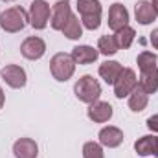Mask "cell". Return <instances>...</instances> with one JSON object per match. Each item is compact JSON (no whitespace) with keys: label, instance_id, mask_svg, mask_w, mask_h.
Returning a JSON list of instances; mask_svg holds the SVG:
<instances>
[{"label":"cell","instance_id":"obj_1","mask_svg":"<svg viewBox=\"0 0 158 158\" xmlns=\"http://www.w3.org/2000/svg\"><path fill=\"white\" fill-rule=\"evenodd\" d=\"M28 20H30V17L20 6L9 7V9L0 13V28L7 33H17L20 30H24Z\"/></svg>","mask_w":158,"mask_h":158},{"label":"cell","instance_id":"obj_2","mask_svg":"<svg viewBox=\"0 0 158 158\" xmlns=\"http://www.w3.org/2000/svg\"><path fill=\"white\" fill-rule=\"evenodd\" d=\"M74 92H76V98H77L79 101L92 105L101 96V85L98 83V79H94L92 76H83L76 83Z\"/></svg>","mask_w":158,"mask_h":158},{"label":"cell","instance_id":"obj_3","mask_svg":"<svg viewBox=\"0 0 158 158\" xmlns=\"http://www.w3.org/2000/svg\"><path fill=\"white\" fill-rule=\"evenodd\" d=\"M50 70H52V76L57 81H68L74 76V72H76V61L72 59L70 53L59 52V53H55L52 57Z\"/></svg>","mask_w":158,"mask_h":158},{"label":"cell","instance_id":"obj_4","mask_svg":"<svg viewBox=\"0 0 158 158\" xmlns=\"http://www.w3.org/2000/svg\"><path fill=\"white\" fill-rule=\"evenodd\" d=\"M30 24L35 30H44L50 22V4L46 0H33L30 4Z\"/></svg>","mask_w":158,"mask_h":158},{"label":"cell","instance_id":"obj_5","mask_svg":"<svg viewBox=\"0 0 158 158\" xmlns=\"http://www.w3.org/2000/svg\"><path fill=\"white\" fill-rule=\"evenodd\" d=\"M138 85V77H136V72L132 68H123L121 76L118 77V81L114 83V96L116 98H125L129 96Z\"/></svg>","mask_w":158,"mask_h":158},{"label":"cell","instance_id":"obj_6","mask_svg":"<svg viewBox=\"0 0 158 158\" xmlns=\"http://www.w3.org/2000/svg\"><path fill=\"white\" fill-rule=\"evenodd\" d=\"M0 74H2V77L4 81L11 86V88H22V86H26V72H24V68L22 66H19V64H6L2 70H0Z\"/></svg>","mask_w":158,"mask_h":158},{"label":"cell","instance_id":"obj_7","mask_svg":"<svg viewBox=\"0 0 158 158\" xmlns=\"http://www.w3.org/2000/svg\"><path fill=\"white\" fill-rule=\"evenodd\" d=\"M125 26H129V11L123 4L116 2L109 9V28L112 31H119Z\"/></svg>","mask_w":158,"mask_h":158},{"label":"cell","instance_id":"obj_8","mask_svg":"<svg viewBox=\"0 0 158 158\" xmlns=\"http://www.w3.org/2000/svg\"><path fill=\"white\" fill-rule=\"evenodd\" d=\"M72 17V11H70V2L68 0H61L53 6L52 9V19H50V24L53 30H63L64 24L70 20Z\"/></svg>","mask_w":158,"mask_h":158},{"label":"cell","instance_id":"obj_9","mask_svg":"<svg viewBox=\"0 0 158 158\" xmlns=\"http://www.w3.org/2000/svg\"><path fill=\"white\" fill-rule=\"evenodd\" d=\"M44 52H46V42L40 37H28L20 44V53L30 61L40 59L44 55Z\"/></svg>","mask_w":158,"mask_h":158},{"label":"cell","instance_id":"obj_10","mask_svg":"<svg viewBox=\"0 0 158 158\" xmlns=\"http://www.w3.org/2000/svg\"><path fill=\"white\" fill-rule=\"evenodd\" d=\"M88 118L92 119L94 123H105L112 118V107L107 101H94L88 107Z\"/></svg>","mask_w":158,"mask_h":158},{"label":"cell","instance_id":"obj_11","mask_svg":"<svg viewBox=\"0 0 158 158\" xmlns=\"http://www.w3.org/2000/svg\"><path fill=\"white\" fill-rule=\"evenodd\" d=\"M98 138H99V143L105 145V147H109V149H114V147H118V145L123 143V132H121V129L112 127V125L101 129Z\"/></svg>","mask_w":158,"mask_h":158},{"label":"cell","instance_id":"obj_12","mask_svg":"<svg viewBox=\"0 0 158 158\" xmlns=\"http://www.w3.org/2000/svg\"><path fill=\"white\" fill-rule=\"evenodd\" d=\"M13 155L15 158H37L39 147L31 138H20L13 143Z\"/></svg>","mask_w":158,"mask_h":158},{"label":"cell","instance_id":"obj_13","mask_svg":"<svg viewBox=\"0 0 158 158\" xmlns=\"http://www.w3.org/2000/svg\"><path fill=\"white\" fill-rule=\"evenodd\" d=\"M134 15H136V20H138L142 26L151 24V22L158 17L155 6H153L151 2H147V0H140V2H136V6H134Z\"/></svg>","mask_w":158,"mask_h":158},{"label":"cell","instance_id":"obj_14","mask_svg":"<svg viewBox=\"0 0 158 158\" xmlns=\"http://www.w3.org/2000/svg\"><path fill=\"white\" fill-rule=\"evenodd\" d=\"M140 81L138 85L147 92V94H155L158 90V68L156 66H151V68H145V70H140Z\"/></svg>","mask_w":158,"mask_h":158},{"label":"cell","instance_id":"obj_15","mask_svg":"<svg viewBox=\"0 0 158 158\" xmlns=\"http://www.w3.org/2000/svg\"><path fill=\"white\" fill-rule=\"evenodd\" d=\"M98 55H99V52L96 48H92V46H86V44L76 46L72 50V59L79 64H90V63H94L98 59Z\"/></svg>","mask_w":158,"mask_h":158},{"label":"cell","instance_id":"obj_16","mask_svg":"<svg viewBox=\"0 0 158 158\" xmlns=\"http://www.w3.org/2000/svg\"><path fill=\"white\" fill-rule=\"evenodd\" d=\"M123 72V66L119 64L118 61H105L101 66H99V76L105 79V83L109 85H114L118 77L121 76Z\"/></svg>","mask_w":158,"mask_h":158},{"label":"cell","instance_id":"obj_17","mask_svg":"<svg viewBox=\"0 0 158 158\" xmlns=\"http://www.w3.org/2000/svg\"><path fill=\"white\" fill-rule=\"evenodd\" d=\"M147 101H149V94L140 85H136V88L129 94V109L132 112H142L147 107Z\"/></svg>","mask_w":158,"mask_h":158},{"label":"cell","instance_id":"obj_18","mask_svg":"<svg viewBox=\"0 0 158 158\" xmlns=\"http://www.w3.org/2000/svg\"><path fill=\"white\" fill-rule=\"evenodd\" d=\"M156 140L158 136H142L134 142V151L140 156H147V155H155L156 151Z\"/></svg>","mask_w":158,"mask_h":158},{"label":"cell","instance_id":"obj_19","mask_svg":"<svg viewBox=\"0 0 158 158\" xmlns=\"http://www.w3.org/2000/svg\"><path fill=\"white\" fill-rule=\"evenodd\" d=\"M61 31H63V35H64L66 39H70V40H76V39H79V37H83V26H81V20H79L76 15H72L70 20L64 24V28H63Z\"/></svg>","mask_w":158,"mask_h":158},{"label":"cell","instance_id":"obj_20","mask_svg":"<svg viewBox=\"0 0 158 158\" xmlns=\"http://www.w3.org/2000/svg\"><path fill=\"white\" fill-rule=\"evenodd\" d=\"M77 11L81 17L101 15V2L99 0H77Z\"/></svg>","mask_w":158,"mask_h":158},{"label":"cell","instance_id":"obj_21","mask_svg":"<svg viewBox=\"0 0 158 158\" xmlns=\"http://www.w3.org/2000/svg\"><path fill=\"white\" fill-rule=\"evenodd\" d=\"M118 44H116V39H114V35H103L101 39L98 40V52L99 53H103V55H114L116 52H118Z\"/></svg>","mask_w":158,"mask_h":158},{"label":"cell","instance_id":"obj_22","mask_svg":"<svg viewBox=\"0 0 158 158\" xmlns=\"http://www.w3.org/2000/svg\"><path fill=\"white\" fill-rule=\"evenodd\" d=\"M136 37V31L131 28V26H125V28H121L119 31H116V35H114V39H116V44H118V48H129L131 44H132V40Z\"/></svg>","mask_w":158,"mask_h":158},{"label":"cell","instance_id":"obj_23","mask_svg":"<svg viewBox=\"0 0 158 158\" xmlns=\"http://www.w3.org/2000/svg\"><path fill=\"white\" fill-rule=\"evenodd\" d=\"M136 64H138L140 70H145V68L156 66V55L151 53V52H142V53L136 57Z\"/></svg>","mask_w":158,"mask_h":158},{"label":"cell","instance_id":"obj_24","mask_svg":"<svg viewBox=\"0 0 158 158\" xmlns=\"http://www.w3.org/2000/svg\"><path fill=\"white\" fill-rule=\"evenodd\" d=\"M83 158H105L101 145L96 142H86L83 145Z\"/></svg>","mask_w":158,"mask_h":158},{"label":"cell","instance_id":"obj_25","mask_svg":"<svg viewBox=\"0 0 158 158\" xmlns=\"http://www.w3.org/2000/svg\"><path fill=\"white\" fill-rule=\"evenodd\" d=\"M81 22L86 30L94 31L101 26V15H86V17H81Z\"/></svg>","mask_w":158,"mask_h":158},{"label":"cell","instance_id":"obj_26","mask_svg":"<svg viewBox=\"0 0 158 158\" xmlns=\"http://www.w3.org/2000/svg\"><path fill=\"white\" fill-rule=\"evenodd\" d=\"M147 127L153 132H158V114H153L151 118H147Z\"/></svg>","mask_w":158,"mask_h":158},{"label":"cell","instance_id":"obj_27","mask_svg":"<svg viewBox=\"0 0 158 158\" xmlns=\"http://www.w3.org/2000/svg\"><path fill=\"white\" fill-rule=\"evenodd\" d=\"M149 40H151L153 48H156V50H158V28H156V30H153V33H151V37H149Z\"/></svg>","mask_w":158,"mask_h":158},{"label":"cell","instance_id":"obj_28","mask_svg":"<svg viewBox=\"0 0 158 158\" xmlns=\"http://www.w3.org/2000/svg\"><path fill=\"white\" fill-rule=\"evenodd\" d=\"M4 107V90H2V86H0V109Z\"/></svg>","mask_w":158,"mask_h":158},{"label":"cell","instance_id":"obj_29","mask_svg":"<svg viewBox=\"0 0 158 158\" xmlns=\"http://www.w3.org/2000/svg\"><path fill=\"white\" fill-rule=\"evenodd\" d=\"M151 4H153V6H155V9H156V13H158V0H153V2H151Z\"/></svg>","mask_w":158,"mask_h":158},{"label":"cell","instance_id":"obj_30","mask_svg":"<svg viewBox=\"0 0 158 158\" xmlns=\"http://www.w3.org/2000/svg\"><path fill=\"white\" fill-rule=\"evenodd\" d=\"M155 156H158V140H156V151H155Z\"/></svg>","mask_w":158,"mask_h":158},{"label":"cell","instance_id":"obj_31","mask_svg":"<svg viewBox=\"0 0 158 158\" xmlns=\"http://www.w3.org/2000/svg\"><path fill=\"white\" fill-rule=\"evenodd\" d=\"M4 2H11V0H4Z\"/></svg>","mask_w":158,"mask_h":158}]
</instances>
